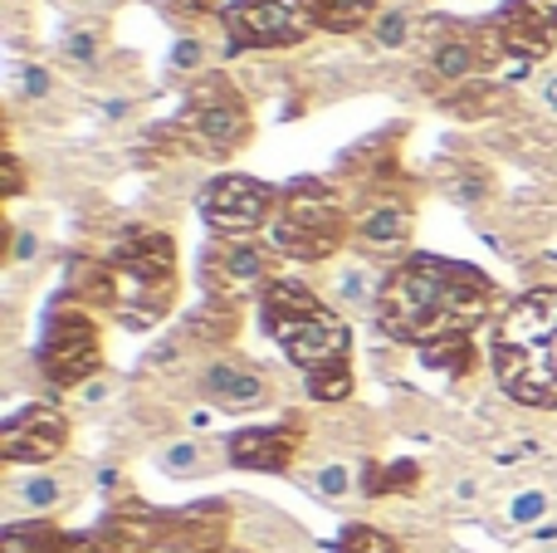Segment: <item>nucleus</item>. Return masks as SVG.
<instances>
[{"label":"nucleus","instance_id":"nucleus-1","mask_svg":"<svg viewBox=\"0 0 557 553\" xmlns=\"http://www.w3.org/2000/svg\"><path fill=\"white\" fill-rule=\"evenodd\" d=\"M494 299V284L484 270L441 255H416L401 270H392L376 290V319L392 339L416 348H441V343L470 339L484 323Z\"/></svg>","mask_w":557,"mask_h":553},{"label":"nucleus","instance_id":"nucleus-2","mask_svg":"<svg viewBox=\"0 0 557 553\" xmlns=\"http://www.w3.org/2000/svg\"><path fill=\"white\" fill-rule=\"evenodd\" d=\"M499 388L523 407H557V290H533L509 304L494 329Z\"/></svg>","mask_w":557,"mask_h":553},{"label":"nucleus","instance_id":"nucleus-3","mask_svg":"<svg viewBox=\"0 0 557 553\" xmlns=\"http://www.w3.org/2000/svg\"><path fill=\"white\" fill-rule=\"evenodd\" d=\"M260 309H264V329L274 333L278 348H284L304 372L347 362V353H352V329H347L308 284L270 280L260 290Z\"/></svg>","mask_w":557,"mask_h":553},{"label":"nucleus","instance_id":"nucleus-4","mask_svg":"<svg viewBox=\"0 0 557 553\" xmlns=\"http://www.w3.org/2000/svg\"><path fill=\"white\" fill-rule=\"evenodd\" d=\"M108 265H113V284H117L113 309L123 314V323L147 329L152 319H162V314L172 309V294H176L172 235L147 231V225H133V231L117 235Z\"/></svg>","mask_w":557,"mask_h":553},{"label":"nucleus","instance_id":"nucleus-5","mask_svg":"<svg viewBox=\"0 0 557 553\" xmlns=\"http://www.w3.org/2000/svg\"><path fill=\"white\" fill-rule=\"evenodd\" d=\"M347 241V206L327 182L298 176L284 186L270 221V245L288 260H327Z\"/></svg>","mask_w":557,"mask_h":553},{"label":"nucleus","instance_id":"nucleus-6","mask_svg":"<svg viewBox=\"0 0 557 553\" xmlns=\"http://www.w3.org/2000/svg\"><path fill=\"white\" fill-rule=\"evenodd\" d=\"M182 127L191 133L196 147H206L211 157H225L250 137V108L231 88V78L211 74L182 108Z\"/></svg>","mask_w":557,"mask_h":553},{"label":"nucleus","instance_id":"nucleus-7","mask_svg":"<svg viewBox=\"0 0 557 553\" xmlns=\"http://www.w3.org/2000/svg\"><path fill=\"white\" fill-rule=\"evenodd\" d=\"M39 362H45V378L54 388H78L98 372L103 362V348H98V329L84 309H54L45 329V348H39Z\"/></svg>","mask_w":557,"mask_h":553},{"label":"nucleus","instance_id":"nucleus-8","mask_svg":"<svg viewBox=\"0 0 557 553\" xmlns=\"http://www.w3.org/2000/svg\"><path fill=\"white\" fill-rule=\"evenodd\" d=\"M274 206H278L274 186L231 172V176H215L201 192V221L211 225L215 235H225V241H240V235L260 231L264 221H274L270 216Z\"/></svg>","mask_w":557,"mask_h":553},{"label":"nucleus","instance_id":"nucleus-9","mask_svg":"<svg viewBox=\"0 0 557 553\" xmlns=\"http://www.w3.org/2000/svg\"><path fill=\"white\" fill-rule=\"evenodd\" d=\"M225 29H231V49H288L313 29V20L278 0H235L225 10Z\"/></svg>","mask_w":557,"mask_h":553},{"label":"nucleus","instance_id":"nucleus-10","mask_svg":"<svg viewBox=\"0 0 557 553\" xmlns=\"http://www.w3.org/2000/svg\"><path fill=\"white\" fill-rule=\"evenodd\" d=\"M201 280H206V290H211V299L235 304L240 294L270 284V255L245 241H215L201 260Z\"/></svg>","mask_w":557,"mask_h":553},{"label":"nucleus","instance_id":"nucleus-11","mask_svg":"<svg viewBox=\"0 0 557 553\" xmlns=\"http://www.w3.org/2000/svg\"><path fill=\"white\" fill-rule=\"evenodd\" d=\"M69 441V421L59 417L54 407H25L15 411V417L5 421V431H0V456L10 460V466H39V460H54L59 451H64Z\"/></svg>","mask_w":557,"mask_h":553},{"label":"nucleus","instance_id":"nucleus-12","mask_svg":"<svg viewBox=\"0 0 557 553\" xmlns=\"http://www.w3.org/2000/svg\"><path fill=\"white\" fill-rule=\"evenodd\" d=\"M298 451L294 427H255L231 441V466L240 470H284Z\"/></svg>","mask_w":557,"mask_h":553},{"label":"nucleus","instance_id":"nucleus-13","mask_svg":"<svg viewBox=\"0 0 557 553\" xmlns=\"http://www.w3.org/2000/svg\"><path fill=\"white\" fill-rule=\"evenodd\" d=\"M206 392L231 411H250L264 402V378L250 368H235V362H221V368L206 372Z\"/></svg>","mask_w":557,"mask_h":553},{"label":"nucleus","instance_id":"nucleus-14","mask_svg":"<svg viewBox=\"0 0 557 553\" xmlns=\"http://www.w3.org/2000/svg\"><path fill=\"white\" fill-rule=\"evenodd\" d=\"M362 241L367 245H401L406 235H411V211H406L401 201H376L372 211L362 216Z\"/></svg>","mask_w":557,"mask_h":553},{"label":"nucleus","instance_id":"nucleus-15","mask_svg":"<svg viewBox=\"0 0 557 553\" xmlns=\"http://www.w3.org/2000/svg\"><path fill=\"white\" fill-rule=\"evenodd\" d=\"M376 15V0H318V25L333 35H352Z\"/></svg>","mask_w":557,"mask_h":553},{"label":"nucleus","instance_id":"nucleus-16","mask_svg":"<svg viewBox=\"0 0 557 553\" xmlns=\"http://www.w3.org/2000/svg\"><path fill=\"white\" fill-rule=\"evenodd\" d=\"M64 534L54 525H10L0 534V553H59Z\"/></svg>","mask_w":557,"mask_h":553},{"label":"nucleus","instance_id":"nucleus-17","mask_svg":"<svg viewBox=\"0 0 557 553\" xmlns=\"http://www.w3.org/2000/svg\"><path fill=\"white\" fill-rule=\"evenodd\" d=\"M235 323H240V314H235V304H225V299H211L201 314L191 319V339H201V343H225L235 333Z\"/></svg>","mask_w":557,"mask_h":553},{"label":"nucleus","instance_id":"nucleus-18","mask_svg":"<svg viewBox=\"0 0 557 553\" xmlns=\"http://www.w3.org/2000/svg\"><path fill=\"white\" fill-rule=\"evenodd\" d=\"M347 392H352V368H347V362H333V368L308 372V397H318V402H343Z\"/></svg>","mask_w":557,"mask_h":553},{"label":"nucleus","instance_id":"nucleus-19","mask_svg":"<svg viewBox=\"0 0 557 553\" xmlns=\"http://www.w3.org/2000/svg\"><path fill=\"white\" fill-rule=\"evenodd\" d=\"M333 553H401V549H396V539L382 534V529L352 525V529H343V539L333 544Z\"/></svg>","mask_w":557,"mask_h":553},{"label":"nucleus","instance_id":"nucleus-20","mask_svg":"<svg viewBox=\"0 0 557 553\" xmlns=\"http://www.w3.org/2000/svg\"><path fill=\"white\" fill-rule=\"evenodd\" d=\"M425 368H445L450 378H465V372H474V343L460 339V343H441V348H425Z\"/></svg>","mask_w":557,"mask_h":553},{"label":"nucleus","instance_id":"nucleus-21","mask_svg":"<svg viewBox=\"0 0 557 553\" xmlns=\"http://www.w3.org/2000/svg\"><path fill=\"white\" fill-rule=\"evenodd\" d=\"M421 470L411 460H396V466H372L367 470V495H386V490H411Z\"/></svg>","mask_w":557,"mask_h":553},{"label":"nucleus","instance_id":"nucleus-22","mask_svg":"<svg viewBox=\"0 0 557 553\" xmlns=\"http://www.w3.org/2000/svg\"><path fill=\"white\" fill-rule=\"evenodd\" d=\"M162 466L172 470V476H191V470L201 466V446H196V441H176V446H166Z\"/></svg>","mask_w":557,"mask_h":553},{"label":"nucleus","instance_id":"nucleus-23","mask_svg":"<svg viewBox=\"0 0 557 553\" xmlns=\"http://www.w3.org/2000/svg\"><path fill=\"white\" fill-rule=\"evenodd\" d=\"M543 515H548V495H543V490H529V495H519L509 505L513 525H533V519H543Z\"/></svg>","mask_w":557,"mask_h":553},{"label":"nucleus","instance_id":"nucleus-24","mask_svg":"<svg viewBox=\"0 0 557 553\" xmlns=\"http://www.w3.org/2000/svg\"><path fill=\"white\" fill-rule=\"evenodd\" d=\"M318 490H323L327 500L347 495V490H352V476H347V466H323V470H318Z\"/></svg>","mask_w":557,"mask_h":553},{"label":"nucleus","instance_id":"nucleus-25","mask_svg":"<svg viewBox=\"0 0 557 553\" xmlns=\"http://www.w3.org/2000/svg\"><path fill=\"white\" fill-rule=\"evenodd\" d=\"M337 294H343L347 304H367V299H372V290H367V270H347L343 280H337Z\"/></svg>","mask_w":557,"mask_h":553},{"label":"nucleus","instance_id":"nucleus-26","mask_svg":"<svg viewBox=\"0 0 557 553\" xmlns=\"http://www.w3.org/2000/svg\"><path fill=\"white\" fill-rule=\"evenodd\" d=\"M25 500H29L35 509H49V505L59 500V486H54V480L39 476V480H29V486H25Z\"/></svg>","mask_w":557,"mask_h":553},{"label":"nucleus","instance_id":"nucleus-27","mask_svg":"<svg viewBox=\"0 0 557 553\" xmlns=\"http://www.w3.org/2000/svg\"><path fill=\"white\" fill-rule=\"evenodd\" d=\"M376 39H382V45H401L406 39V15H386L382 25H376Z\"/></svg>","mask_w":557,"mask_h":553},{"label":"nucleus","instance_id":"nucleus-28","mask_svg":"<svg viewBox=\"0 0 557 553\" xmlns=\"http://www.w3.org/2000/svg\"><path fill=\"white\" fill-rule=\"evenodd\" d=\"M59 553H113V549H103L98 539H69V534H64V544H59Z\"/></svg>","mask_w":557,"mask_h":553},{"label":"nucleus","instance_id":"nucleus-29","mask_svg":"<svg viewBox=\"0 0 557 553\" xmlns=\"http://www.w3.org/2000/svg\"><path fill=\"white\" fill-rule=\"evenodd\" d=\"M196 64H201V45L182 39V45H176V69H196Z\"/></svg>","mask_w":557,"mask_h":553},{"label":"nucleus","instance_id":"nucleus-30","mask_svg":"<svg viewBox=\"0 0 557 553\" xmlns=\"http://www.w3.org/2000/svg\"><path fill=\"white\" fill-rule=\"evenodd\" d=\"M69 59H84V64L94 59V35H88V29H84V35L69 39Z\"/></svg>","mask_w":557,"mask_h":553},{"label":"nucleus","instance_id":"nucleus-31","mask_svg":"<svg viewBox=\"0 0 557 553\" xmlns=\"http://www.w3.org/2000/svg\"><path fill=\"white\" fill-rule=\"evenodd\" d=\"M45 88H49V74H45V69H25V94H45Z\"/></svg>","mask_w":557,"mask_h":553},{"label":"nucleus","instance_id":"nucleus-32","mask_svg":"<svg viewBox=\"0 0 557 553\" xmlns=\"http://www.w3.org/2000/svg\"><path fill=\"white\" fill-rule=\"evenodd\" d=\"M278 5H288V10H298V15H308L318 25V0H278Z\"/></svg>","mask_w":557,"mask_h":553},{"label":"nucleus","instance_id":"nucleus-33","mask_svg":"<svg viewBox=\"0 0 557 553\" xmlns=\"http://www.w3.org/2000/svg\"><path fill=\"white\" fill-rule=\"evenodd\" d=\"M548 103L557 108V78H553V84H548Z\"/></svg>","mask_w":557,"mask_h":553},{"label":"nucleus","instance_id":"nucleus-34","mask_svg":"<svg viewBox=\"0 0 557 553\" xmlns=\"http://www.w3.org/2000/svg\"><path fill=\"white\" fill-rule=\"evenodd\" d=\"M553 553H557V549H553Z\"/></svg>","mask_w":557,"mask_h":553}]
</instances>
